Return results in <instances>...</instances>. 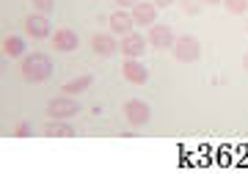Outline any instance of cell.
Returning <instances> with one entry per match:
<instances>
[{
    "mask_svg": "<svg viewBox=\"0 0 248 179\" xmlns=\"http://www.w3.org/2000/svg\"><path fill=\"white\" fill-rule=\"evenodd\" d=\"M19 72L28 83H47L53 77V61L45 53H28L19 63Z\"/></svg>",
    "mask_w": 248,
    "mask_h": 179,
    "instance_id": "1",
    "label": "cell"
},
{
    "mask_svg": "<svg viewBox=\"0 0 248 179\" xmlns=\"http://www.w3.org/2000/svg\"><path fill=\"white\" fill-rule=\"evenodd\" d=\"M80 110V102H78V97H69V94H58V97H53V99H47V105H45V113H47V119H72V116H78Z\"/></svg>",
    "mask_w": 248,
    "mask_h": 179,
    "instance_id": "2",
    "label": "cell"
},
{
    "mask_svg": "<svg viewBox=\"0 0 248 179\" xmlns=\"http://www.w3.org/2000/svg\"><path fill=\"white\" fill-rule=\"evenodd\" d=\"M171 53H174V58H177L179 63H196L199 58H202V42H199L196 36H190V33L177 36Z\"/></svg>",
    "mask_w": 248,
    "mask_h": 179,
    "instance_id": "3",
    "label": "cell"
},
{
    "mask_svg": "<svg viewBox=\"0 0 248 179\" xmlns=\"http://www.w3.org/2000/svg\"><path fill=\"white\" fill-rule=\"evenodd\" d=\"M22 28H25V36H31L36 42H45V39L53 36V25H50L47 14H39V11L28 14V17L22 19Z\"/></svg>",
    "mask_w": 248,
    "mask_h": 179,
    "instance_id": "4",
    "label": "cell"
},
{
    "mask_svg": "<svg viewBox=\"0 0 248 179\" xmlns=\"http://www.w3.org/2000/svg\"><path fill=\"white\" fill-rule=\"evenodd\" d=\"M124 119L130 121V127H146L149 119H152L149 102H143V99H130V102H124Z\"/></svg>",
    "mask_w": 248,
    "mask_h": 179,
    "instance_id": "5",
    "label": "cell"
},
{
    "mask_svg": "<svg viewBox=\"0 0 248 179\" xmlns=\"http://www.w3.org/2000/svg\"><path fill=\"white\" fill-rule=\"evenodd\" d=\"M122 77L130 83V86H146V83H149V69L141 63V58H124Z\"/></svg>",
    "mask_w": 248,
    "mask_h": 179,
    "instance_id": "6",
    "label": "cell"
},
{
    "mask_svg": "<svg viewBox=\"0 0 248 179\" xmlns=\"http://www.w3.org/2000/svg\"><path fill=\"white\" fill-rule=\"evenodd\" d=\"M146 45H149V39L141 33H127L119 39V53L124 55V58H141L143 53H146Z\"/></svg>",
    "mask_w": 248,
    "mask_h": 179,
    "instance_id": "7",
    "label": "cell"
},
{
    "mask_svg": "<svg viewBox=\"0 0 248 179\" xmlns=\"http://www.w3.org/2000/svg\"><path fill=\"white\" fill-rule=\"evenodd\" d=\"M157 6L152 3V0H138L133 9H130V14H133V22L138 28H152L155 22H157Z\"/></svg>",
    "mask_w": 248,
    "mask_h": 179,
    "instance_id": "8",
    "label": "cell"
},
{
    "mask_svg": "<svg viewBox=\"0 0 248 179\" xmlns=\"http://www.w3.org/2000/svg\"><path fill=\"white\" fill-rule=\"evenodd\" d=\"M149 45L155 47V50H171L174 47V42H177V36H174V30H171L169 25H163V22H155V25L149 28Z\"/></svg>",
    "mask_w": 248,
    "mask_h": 179,
    "instance_id": "9",
    "label": "cell"
},
{
    "mask_svg": "<svg viewBox=\"0 0 248 179\" xmlns=\"http://www.w3.org/2000/svg\"><path fill=\"white\" fill-rule=\"evenodd\" d=\"M50 42H53V47L58 53H75L80 47V36L75 33L72 28H61V30H53Z\"/></svg>",
    "mask_w": 248,
    "mask_h": 179,
    "instance_id": "10",
    "label": "cell"
},
{
    "mask_svg": "<svg viewBox=\"0 0 248 179\" xmlns=\"http://www.w3.org/2000/svg\"><path fill=\"white\" fill-rule=\"evenodd\" d=\"M108 28H110V33L116 36H127V33H133V14H130V9H116L110 17H108Z\"/></svg>",
    "mask_w": 248,
    "mask_h": 179,
    "instance_id": "11",
    "label": "cell"
},
{
    "mask_svg": "<svg viewBox=\"0 0 248 179\" xmlns=\"http://www.w3.org/2000/svg\"><path fill=\"white\" fill-rule=\"evenodd\" d=\"M91 50L99 58H110V55L119 53V42H116V33H94L91 36Z\"/></svg>",
    "mask_w": 248,
    "mask_h": 179,
    "instance_id": "12",
    "label": "cell"
},
{
    "mask_svg": "<svg viewBox=\"0 0 248 179\" xmlns=\"http://www.w3.org/2000/svg\"><path fill=\"white\" fill-rule=\"evenodd\" d=\"M42 135H47V138H75L78 133L66 119H47L42 124Z\"/></svg>",
    "mask_w": 248,
    "mask_h": 179,
    "instance_id": "13",
    "label": "cell"
},
{
    "mask_svg": "<svg viewBox=\"0 0 248 179\" xmlns=\"http://www.w3.org/2000/svg\"><path fill=\"white\" fill-rule=\"evenodd\" d=\"M91 86H94V77H91V75H80V77L66 80L61 89H63V94H69V97H80V94H86Z\"/></svg>",
    "mask_w": 248,
    "mask_h": 179,
    "instance_id": "14",
    "label": "cell"
},
{
    "mask_svg": "<svg viewBox=\"0 0 248 179\" xmlns=\"http://www.w3.org/2000/svg\"><path fill=\"white\" fill-rule=\"evenodd\" d=\"M3 53L9 58H25L28 55V45L22 36H6L3 39Z\"/></svg>",
    "mask_w": 248,
    "mask_h": 179,
    "instance_id": "15",
    "label": "cell"
},
{
    "mask_svg": "<svg viewBox=\"0 0 248 179\" xmlns=\"http://www.w3.org/2000/svg\"><path fill=\"white\" fill-rule=\"evenodd\" d=\"M177 3H179V9L185 11V14H190V17H196V14H202V11H204V6H207L204 0H177Z\"/></svg>",
    "mask_w": 248,
    "mask_h": 179,
    "instance_id": "16",
    "label": "cell"
},
{
    "mask_svg": "<svg viewBox=\"0 0 248 179\" xmlns=\"http://www.w3.org/2000/svg\"><path fill=\"white\" fill-rule=\"evenodd\" d=\"M221 6L229 11V14L240 17V14H246L248 11V0H221Z\"/></svg>",
    "mask_w": 248,
    "mask_h": 179,
    "instance_id": "17",
    "label": "cell"
},
{
    "mask_svg": "<svg viewBox=\"0 0 248 179\" xmlns=\"http://www.w3.org/2000/svg\"><path fill=\"white\" fill-rule=\"evenodd\" d=\"M31 6H33V11H39V14H50V11L55 9V0H31Z\"/></svg>",
    "mask_w": 248,
    "mask_h": 179,
    "instance_id": "18",
    "label": "cell"
},
{
    "mask_svg": "<svg viewBox=\"0 0 248 179\" xmlns=\"http://www.w3.org/2000/svg\"><path fill=\"white\" fill-rule=\"evenodd\" d=\"M14 135H17V138H28V135H33V127L28 124V121H22V124L14 127Z\"/></svg>",
    "mask_w": 248,
    "mask_h": 179,
    "instance_id": "19",
    "label": "cell"
},
{
    "mask_svg": "<svg viewBox=\"0 0 248 179\" xmlns=\"http://www.w3.org/2000/svg\"><path fill=\"white\" fill-rule=\"evenodd\" d=\"M113 3H116V9H133L138 0H113Z\"/></svg>",
    "mask_w": 248,
    "mask_h": 179,
    "instance_id": "20",
    "label": "cell"
},
{
    "mask_svg": "<svg viewBox=\"0 0 248 179\" xmlns=\"http://www.w3.org/2000/svg\"><path fill=\"white\" fill-rule=\"evenodd\" d=\"M157 9H169V6H174V0H152Z\"/></svg>",
    "mask_w": 248,
    "mask_h": 179,
    "instance_id": "21",
    "label": "cell"
},
{
    "mask_svg": "<svg viewBox=\"0 0 248 179\" xmlns=\"http://www.w3.org/2000/svg\"><path fill=\"white\" fill-rule=\"evenodd\" d=\"M243 69H246V72H248V53H246V55H243Z\"/></svg>",
    "mask_w": 248,
    "mask_h": 179,
    "instance_id": "22",
    "label": "cell"
},
{
    "mask_svg": "<svg viewBox=\"0 0 248 179\" xmlns=\"http://www.w3.org/2000/svg\"><path fill=\"white\" fill-rule=\"evenodd\" d=\"M204 3H207V6H218V3H221V0H204Z\"/></svg>",
    "mask_w": 248,
    "mask_h": 179,
    "instance_id": "23",
    "label": "cell"
},
{
    "mask_svg": "<svg viewBox=\"0 0 248 179\" xmlns=\"http://www.w3.org/2000/svg\"><path fill=\"white\" fill-rule=\"evenodd\" d=\"M246 33H248V19H246Z\"/></svg>",
    "mask_w": 248,
    "mask_h": 179,
    "instance_id": "24",
    "label": "cell"
}]
</instances>
